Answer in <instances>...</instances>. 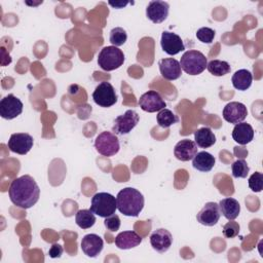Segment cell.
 I'll return each instance as SVG.
<instances>
[{"label": "cell", "mask_w": 263, "mask_h": 263, "mask_svg": "<svg viewBox=\"0 0 263 263\" xmlns=\"http://www.w3.org/2000/svg\"><path fill=\"white\" fill-rule=\"evenodd\" d=\"M95 148L99 154L110 157L118 153L120 149L119 140L114 133L102 132L95 140Z\"/></svg>", "instance_id": "obj_6"}, {"label": "cell", "mask_w": 263, "mask_h": 263, "mask_svg": "<svg viewBox=\"0 0 263 263\" xmlns=\"http://www.w3.org/2000/svg\"><path fill=\"white\" fill-rule=\"evenodd\" d=\"M33 137L27 133L12 134L7 142V146L11 152L20 155L27 154L33 147Z\"/></svg>", "instance_id": "obj_11"}, {"label": "cell", "mask_w": 263, "mask_h": 263, "mask_svg": "<svg viewBox=\"0 0 263 263\" xmlns=\"http://www.w3.org/2000/svg\"><path fill=\"white\" fill-rule=\"evenodd\" d=\"M126 39H127V34L123 28L116 27L110 31L109 40L113 46L118 47V46L123 45L125 43Z\"/></svg>", "instance_id": "obj_29"}, {"label": "cell", "mask_w": 263, "mask_h": 263, "mask_svg": "<svg viewBox=\"0 0 263 263\" xmlns=\"http://www.w3.org/2000/svg\"><path fill=\"white\" fill-rule=\"evenodd\" d=\"M249 187L254 192H261L263 188V175L260 172H255L249 178Z\"/></svg>", "instance_id": "obj_32"}, {"label": "cell", "mask_w": 263, "mask_h": 263, "mask_svg": "<svg viewBox=\"0 0 263 263\" xmlns=\"http://www.w3.org/2000/svg\"><path fill=\"white\" fill-rule=\"evenodd\" d=\"M247 115V107L240 102H230L223 109V118L229 123L237 124L242 122Z\"/></svg>", "instance_id": "obj_14"}, {"label": "cell", "mask_w": 263, "mask_h": 263, "mask_svg": "<svg viewBox=\"0 0 263 263\" xmlns=\"http://www.w3.org/2000/svg\"><path fill=\"white\" fill-rule=\"evenodd\" d=\"M76 224L82 229H88L96 223V216L90 210H79L75 215Z\"/></svg>", "instance_id": "obj_26"}, {"label": "cell", "mask_w": 263, "mask_h": 263, "mask_svg": "<svg viewBox=\"0 0 263 263\" xmlns=\"http://www.w3.org/2000/svg\"><path fill=\"white\" fill-rule=\"evenodd\" d=\"M194 140L197 147L209 148L216 143V136L210 127L203 126L194 133Z\"/></svg>", "instance_id": "obj_25"}, {"label": "cell", "mask_w": 263, "mask_h": 263, "mask_svg": "<svg viewBox=\"0 0 263 263\" xmlns=\"http://www.w3.org/2000/svg\"><path fill=\"white\" fill-rule=\"evenodd\" d=\"M124 63V53L116 46H105L98 55V65L104 71H113L121 67Z\"/></svg>", "instance_id": "obj_5"}, {"label": "cell", "mask_w": 263, "mask_h": 263, "mask_svg": "<svg viewBox=\"0 0 263 263\" xmlns=\"http://www.w3.org/2000/svg\"><path fill=\"white\" fill-rule=\"evenodd\" d=\"M215 162H216L215 157L206 151L197 152L192 159L193 167L199 172H204V173L210 172L214 167Z\"/></svg>", "instance_id": "obj_23"}, {"label": "cell", "mask_w": 263, "mask_h": 263, "mask_svg": "<svg viewBox=\"0 0 263 263\" xmlns=\"http://www.w3.org/2000/svg\"><path fill=\"white\" fill-rule=\"evenodd\" d=\"M104 225H105V227H106L109 231L115 232V231H117V230L119 229V227H120V219H119V217H118L117 215L113 214V215H111V216H109V217H107V218L105 219Z\"/></svg>", "instance_id": "obj_34"}, {"label": "cell", "mask_w": 263, "mask_h": 263, "mask_svg": "<svg viewBox=\"0 0 263 263\" xmlns=\"http://www.w3.org/2000/svg\"><path fill=\"white\" fill-rule=\"evenodd\" d=\"M208 71L213 74L214 76H224L228 73H230L231 68L230 65L226 61H221V60H212L208 63L206 65Z\"/></svg>", "instance_id": "obj_27"}, {"label": "cell", "mask_w": 263, "mask_h": 263, "mask_svg": "<svg viewBox=\"0 0 263 263\" xmlns=\"http://www.w3.org/2000/svg\"><path fill=\"white\" fill-rule=\"evenodd\" d=\"M231 171L234 178H247L250 167L245 159H237L231 164Z\"/></svg>", "instance_id": "obj_30"}, {"label": "cell", "mask_w": 263, "mask_h": 263, "mask_svg": "<svg viewBox=\"0 0 263 263\" xmlns=\"http://www.w3.org/2000/svg\"><path fill=\"white\" fill-rule=\"evenodd\" d=\"M23 107L22 101L14 95L9 93L0 101V115L7 120L13 119L23 112Z\"/></svg>", "instance_id": "obj_10"}, {"label": "cell", "mask_w": 263, "mask_h": 263, "mask_svg": "<svg viewBox=\"0 0 263 263\" xmlns=\"http://www.w3.org/2000/svg\"><path fill=\"white\" fill-rule=\"evenodd\" d=\"M221 217V212L219 209V204L214 201L206 202L203 208L196 215V220L201 225L204 226H214L218 223Z\"/></svg>", "instance_id": "obj_12"}, {"label": "cell", "mask_w": 263, "mask_h": 263, "mask_svg": "<svg viewBox=\"0 0 263 263\" xmlns=\"http://www.w3.org/2000/svg\"><path fill=\"white\" fill-rule=\"evenodd\" d=\"M104 241L98 234L89 233L83 236L81 240L82 252L90 258H96L103 250Z\"/></svg>", "instance_id": "obj_17"}, {"label": "cell", "mask_w": 263, "mask_h": 263, "mask_svg": "<svg viewBox=\"0 0 263 263\" xmlns=\"http://www.w3.org/2000/svg\"><path fill=\"white\" fill-rule=\"evenodd\" d=\"M197 153V145L194 141L183 139L179 141L174 148V155L178 160L189 161L192 160Z\"/></svg>", "instance_id": "obj_19"}, {"label": "cell", "mask_w": 263, "mask_h": 263, "mask_svg": "<svg viewBox=\"0 0 263 263\" xmlns=\"http://www.w3.org/2000/svg\"><path fill=\"white\" fill-rule=\"evenodd\" d=\"M233 140L239 145H247L254 139V129L251 124L247 122H239L235 124L232 130Z\"/></svg>", "instance_id": "obj_21"}, {"label": "cell", "mask_w": 263, "mask_h": 263, "mask_svg": "<svg viewBox=\"0 0 263 263\" xmlns=\"http://www.w3.org/2000/svg\"><path fill=\"white\" fill-rule=\"evenodd\" d=\"M156 119H157L158 125L163 128H167L171 125H173L179 121L178 116L173 111H171L170 109H166V108L158 111Z\"/></svg>", "instance_id": "obj_28"}, {"label": "cell", "mask_w": 263, "mask_h": 263, "mask_svg": "<svg viewBox=\"0 0 263 263\" xmlns=\"http://www.w3.org/2000/svg\"><path fill=\"white\" fill-rule=\"evenodd\" d=\"M8 194L14 205L27 210L39 200L40 189L33 177L24 175L11 182Z\"/></svg>", "instance_id": "obj_1"}, {"label": "cell", "mask_w": 263, "mask_h": 263, "mask_svg": "<svg viewBox=\"0 0 263 263\" xmlns=\"http://www.w3.org/2000/svg\"><path fill=\"white\" fill-rule=\"evenodd\" d=\"M62 254H63V247L59 243H53L48 251V255L50 258H60Z\"/></svg>", "instance_id": "obj_35"}, {"label": "cell", "mask_w": 263, "mask_h": 263, "mask_svg": "<svg viewBox=\"0 0 263 263\" xmlns=\"http://www.w3.org/2000/svg\"><path fill=\"white\" fill-rule=\"evenodd\" d=\"M143 238L136 231H122L115 237V246L120 250H129L138 247Z\"/></svg>", "instance_id": "obj_20"}, {"label": "cell", "mask_w": 263, "mask_h": 263, "mask_svg": "<svg viewBox=\"0 0 263 263\" xmlns=\"http://www.w3.org/2000/svg\"><path fill=\"white\" fill-rule=\"evenodd\" d=\"M116 209V198L108 192H99L91 197L89 210L99 217L107 218L115 214Z\"/></svg>", "instance_id": "obj_4"}, {"label": "cell", "mask_w": 263, "mask_h": 263, "mask_svg": "<svg viewBox=\"0 0 263 263\" xmlns=\"http://www.w3.org/2000/svg\"><path fill=\"white\" fill-rule=\"evenodd\" d=\"M219 209L221 214L227 219V220H234L238 217L240 213V204L239 202L232 198V197H227L222 200H220Z\"/></svg>", "instance_id": "obj_22"}, {"label": "cell", "mask_w": 263, "mask_h": 263, "mask_svg": "<svg viewBox=\"0 0 263 263\" xmlns=\"http://www.w3.org/2000/svg\"><path fill=\"white\" fill-rule=\"evenodd\" d=\"M196 38L202 42V43H212L214 38H215V35H216V32L209 28V27H202L200 29L197 30L196 32Z\"/></svg>", "instance_id": "obj_31"}, {"label": "cell", "mask_w": 263, "mask_h": 263, "mask_svg": "<svg viewBox=\"0 0 263 263\" xmlns=\"http://www.w3.org/2000/svg\"><path fill=\"white\" fill-rule=\"evenodd\" d=\"M140 117L139 114L135 110H126L122 115H119L114 119V123L112 126V132L115 135H127L136 127L139 123Z\"/></svg>", "instance_id": "obj_7"}, {"label": "cell", "mask_w": 263, "mask_h": 263, "mask_svg": "<svg viewBox=\"0 0 263 263\" xmlns=\"http://www.w3.org/2000/svg\"><path fill=\"white\" fill-rule=\"evenodd\" d=\"M160 45L162 50L170 55L178 54L180 51L185 49V46L181 37L176 33L168 32V31L162 32Z\"/></svg>", "instance_id": "obj_13"}, {"label": "cell", "mask_w": 263, "mask_h": 263, "mask_svg": "<svg viewBox=\"0 0 263 263\" xmlns=\"http://www.w3.org/2000/svg\"><path fill=\"white\" fill-rule=\"evenodd\" d=\"M127 3H128V2H122V1H120V2H115V3L109 2V4H110L111 6H113V7H115V8H122V7H124Z\"/></svg>", "instance_id": "obj_36"}, {"label": "cell", "mask_w": 263, "mask_h": 263, "mask_svg": "<svg viewBox=\"0 0 263 263\" xmlns=\"http://www.w3.org/2000/svg\"><path fill=\"white\" fill-rule=\"evenodd\" d=\"M158 66L161 76L166 80H176L182 75L180 63L174 58L161 59L158 62Z\"/></svg>", "instance_id": "obj_18"}, {"label": "cell", "mask_w": 263, "mask_h": 263, "mask_svg": "<svg viewBox=\"0 0 263 263\" xmlns=\"http://www.w3.org/2000/svg\"><path fill=\"white\" fill-rule=\"evenodd\" d=\"M138 104L143 111L149 113L158 112L166 107L165 101L162 99L160 93L155 90H148L143 93L140 97Z\"/></svg>", "instance_id": "obj_9"}, {"label": "cell", "mask_w": 263, "mask_h": 263, "mask_svg": "<svg viewBox=\"0 0 263 263\" xmlns=\"http://www.w3.org/2000/svg\"><path fill=\"white\" fill-rule=\"evenodd\" d=\"M170 5L165 1H150L146 7V16L154 24H160L168 15Z\"/></svg>", "instance_id": "obj_15"}, {"label": "cell", "mask_w": 263, "mask_h": 263, "mask_svg": "<svg viewBox=\"0 0 263 263\" xmlns=\"http://www.w3.org/2000/svg\"><path fill=\"white\" fill-rule=\"evenodd\" d=\"M253 81L252 73L247 69L237 70L231 77V82L234 88L238 90H247Z\"/></svg>", "instance_id": "obj_24"}, {"label": "cell", "mask_w": 263, "mask_h": 263, "mask_svg": "<svg viewBox=\"0 0 263 263\" xmlns=\"http://www.w3.org/2000/svg\"><path fill=\"white\" fill-rule=\"evenodd\" d=\"M181 69L189 75H198L202 73L208 65L205 55L198 50H187L183 53L180 60Z\"/></svg>", "instance_id": "obj_3"}, {"label": "cell", "mask_w": 263, "mask_h": 263, "mask_svg": "<svg viewBox=\"0 0 263 263\" xmlns=\"http://www.w3.org/2000/svg\"><path fill=\"white\" fill-rule=\"evenodd\" d=\"M92 99L97 105L103 108L113 106L117 102V95L113 85L109 82H101L92 92Z\"/></svg>", "instance_id": "obj_8"}, {"label": "cell", "mask_w": 263, "mask_h": 263, "mask_svg": "<svg viewBox=\"0 0 263 263\" xmlns=\"http://www.w3.org/2000/svg\"><path fill=\"white\" fill-rule=\"evenodd\" d=\"M239 224L235 222L234 220H229L224 226H223V235L226 238H233L238 235L239 233Z\"/></svg>", "instance_id": "obj_33"}, {"label": "cell", "mask_w": 263, "mask_h": 263, "mask_svg": "<svg viewBox=\"0 0 263 263\" xmlns=\"http://www.w3.org/2000/svg\"><path fill=\"white\" fill-rule=\"evenodd\" d=\"M150 243L156 252L165 253L173 243V235L164 228L156 229L150 235Z\"/></svg>", "instance_id": "obj_16"}, {"label": "cell", "mask_w": 263, "mask_h": 263, "mask_svg": "<svg viewBox=\"0 0 263 263\" xmlns=\"http://www.w3.org/2000/svg\"><path fill=\"white\" fill-rule=\"evenodd\" d=\"M143 194L133 188L126 187L120 190L116 196L117 210L127 217H137L144 208Z\"/></svg>", "instance_id": "obj_2"}]
</instances>
